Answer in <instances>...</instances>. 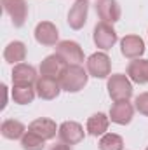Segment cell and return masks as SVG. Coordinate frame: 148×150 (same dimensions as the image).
I'll use <instances>...</instances> for the list:
<instances>
[{"label": "cell", "mask_w": 148, "mask_h": 150, "mask_svg": "<svg viewBox=\"0 0 148 150\" xmlns=\"http://www.w3.org/2000/svg\"><path fill=\"white\" fill-rule=\"evenodd\" d=\"M127 77L136 84H148V59H132L127 67Z\"/></svg>", "instance_id": "e0dca14e"}, {"label": "cell", "mask_w": 148, "mask_h": 150, "mask_svg": "<svg viewBox=\"0 0 148 150\" xmlns=\"http://www.w3.org/2000/svg\"><path fill=\"white\" fill-rule=\"evenodd\" d=\"M56 52L66 59L68 65H80L84 61V51L73 40H61L56 45Z\"/></svg>", "instance_id": "ba28073f"}, {"label": "cell", "mask_w": 148, "mask_h": 150, "mask_svg": "<svg viewBox=\"0 0 148 150\" xmlns=\"http://www.w3.org/2000/svg\"><path fill=\"white\" fill-rule=\"evenodd\" d=\"M87 72L89 75L96 77V79H106L111 72V61L108 54L105 52H94L87 58Z\"/></svg>", "instance_id": "277c9868"}, {"label": "cell", "mask_w": 148, "mask_h": 150, "mask_svg": "<svg viewBox=\"0 0 148 150\" xmlns=\"http://www.w3.org/2000/svg\"><path fill=\"white\" fill-rule=\"evenodd\" d=\"M37 80V70L28 63H19L12 68V84L14 86H35Z\"/></svg>", "instance_id": "8fae6325"}, {"label": "cell", "mask_w": 148, "mask_h": 150, "mask_svg": "<svg viewBox=\"0 0 148 150\" xmlns=\"http://www.w3.org/2000/svg\"><path fill=\"white\" fill-rule=\"evenodd\" d=\"M87 79H89V72L84 70V67L68 65V68L59 79V84H61V89H65L68 93H78L87 84Z\"/></svg>", "instance_id": "6da1fadb"}, {"label": "cell", "mask_w": 148, "mask_h": 150, "mask_svg": "<svg viewBox=\"0 0 148 150\" xmlns=\"http://www.w3.org/2000/svg\"><path fill=\"white\" fill-rule=\"evenodd\" d=\"M94 44L99 47V49H103V51H108L111 49L113 45H115V42H117V32L113 30V26H111L110 23H105V21H99L96 26H94Z\"/></svg>", "instance_id": "5b68a950"}, {"label": "cell", "mask_w": 148, "mask_h": 150, "mask_svg": "<svg viewBox=\"0 0 148 150\" xmlns=\"http://www.w3.org/2000/svg\"><path fill=\"white\" fill-rule=\"evenodd\" d=\"M25 58H26V45L23 42H19V40L11 42L4 49V59L7 63H11V65H14V63L19 65V63L25 61Z\"/></svg>", "instance_id": "ac0fdd59"}, {"label": "cell", "mask_w": 148, "mask_h": 150, "mask_svg": "<svg viewBox=\"0 0 148 150\" xmlns=\"http://www.w3.org/2000/svg\"><path fill=\"white\" fill-rule=\"evenodd\" d=\"M2 5L16 28L25 25V21L28 18V5L25 0H2Z\"/></svg>", "instance_id": "8992f818"}, {"label": "cell", "mask_w": 148, "mask_h": 150, "mask_svg": "<svg viewBox=\"0 0 148 150\" xmlns=\"http://www.w3.org/2000/svg\"><path fill=\"white\" fill-rule=\"evenodd\" d=\"M108 124H110V119L105 113H94L87 119V133L91 136H103L108 129Z\"/></svg>", "instance_id": "d6986e66"}, {"label": "cell", "mask_w": 148, "mask_h": 150, "mask_svg": "<svg viewBox=\"0 0 148 150\" xmlns=\"http://www.w3.org/2000/svg\"><path fill=\"white\" fill-rule=\"evenodd\" d=\"M35 91H37V96H40L42 100H54L61 93V84L56 79L40 77L35 84Z\"/></svg>", "instance_id": "5bb4252c"}, {"label": "cell", "mask_w": 148, "mask_h": 150, "mask_svg": "<svg viewBox=\"0 0 148 150\" xmlns=\"http://www.w3.org/2000/svg\"><path fill=\"white\" fill-rule=\"evenodd\" d=\"M87 12H89V0H77L68 12V25L73 30H80L87 21Z\"/></svg>", "instance_id": "9a60e30c"}, {"label": "cell", "mask_w": 148, "mask_h": 150, "mask_svg": "<svg viewBox=\"0 0 148 150\" xmlns=\"http://www.w3.org/2000/svg\"><path fill=\"white\" fill-rule=\"evenodd\" d=\"M120 52L127 59H140L145 52V42L138 35H125L120 40Z\"/></svg>", "instance_id": "30bf717a"}, {"label": "cell", "mask_w": 148, "mask_h": 150, "mask_svg": "<svg viewBox=\"0 0 148 150\" xmlns=\"http://www.w3.org/2000/svg\"><path fill=\"white\" fill-rule=\"evenodd\" d=\"M0 131H2V136L7 140H21L26 133V127L23 122H19L16 119H7V120H4Z\"/></svg>", "instance_id": "ffe728a7"}, {"label": "cell", "mask_w": 148, "mask_h": 150, "mask_svg": "<svg viewBox=\"0 0 148 150\" xmlns=\"http://www.w3.org/2000/svg\"><path fill=\"white\" fill-rule=\"evenodd\" d=\"M124 140L115 133H105L99 140V150H122Z\"/></svg>", "instance_id": "603a6c76"}, {"label": "cell", "mask_w": 148, "mask_h": 150, "mask_svg": "<svg viewBox=\"0 0 148 150\" xmlns=\"http://www.w3.org/2000/svg\"><path fill=\"white\" fill-rule=\"evenodd\" d=\"M134 117V107L129 103V100L125 101H115L110 108V119L111 122L115 124H120V126H125L132 120Z\"/></svg>", "instance_id": "4fadbf2b"}, {"label": "cell", "mask_w": 148, "mask_h": 150, "mask_svg": "<svg viewBox=\"0 0 148 150\" xmlns=\"http://www.w3.org/2000/svg\"><path fill=\"white\" fill-rule=\"evenodd\" d=\"M96 14L99 16L101 21L113 25L120 19L122 11H120V5L117 0H98L96 2Z\"/></svg>", "instance_id": "9c48e42d"}, {"label": "cell", "mask_w": 148, "mask_h": 150, "mask_svg": "<svg viewBox=\"0 0 148 150\" xmlns=\"http://www.w3.org/2000/svg\"><path fill=\"white\" fill-rule=\"evenodd\" d=\"M2 91H4V101H2V108H5V105H7V87H5V86H2Z\"/></svg>", "instance_id": "484cf974"}, {"label": "cell", "mask_w": 148, "mask_h": 150, "mask_svg": "<svg viewBox=\"0 0 148 150\" xmlns=\"http://www.w3.org/2000/svg\"><path fill=\"white\" fill-rule=\"evenodd\" d=\"M51 150H72V149H70V145H66V143H63V142H61V143L52 145V147H51Z\"/></svg>", "instance_id": "d4e9b609"}, {"label": "cell", "mask_w": 148, "mask_h": 150, "mask_svg": "<svg viewBox=\"0 0 148 150\" xmlns=\"http://www.w3.org/2000/svg\"><path fill=\"white\" fill-rule=\"evenodd\" d=\"M30 131H33L35 134H38L40 138H44L45 142L47 140H52L56 136V133L59 131V127H56V122L52 119H45V117H40L35 119L30 126H28Z\"/></svg>", "instance_id": "2e32d148"}, {"label": "cell", "mask_w": 148, "mask_h": 150, "mask_svg": "<svg viewBox=\"0 0 148 150\" xmlns=\"http://www.w3.org/2000/svg\"><path fill=\"white\" fill-rule=\"evenodd\" d=\"M108 94L113 101H125L132 96V84L124 74H113L108 79Z\"/></svg>", "instance_id": "7a4b0ae2"}, {"label": "cell", "mask_w": 148, "mask_h": 150, "mask_svg": "<svg viewBox=\"0 0 148 150\" xmlns=\"http://www.w3.org/2000/svg\"><path fill=\"white\" fill-rule=\"evenodd\" d=\"M21 147L23 150H44L45 147V140L40 138L38 134H35L33 131H26L25 136L21 138Z\"/></svg>", "instance_id": "7402d4cb"}, {"label": "cell", "mask_w": 148, "mask_h": 150, "mask_svg": "<svg viewBox=\"0 0 148 150\" xmlns=\"http://www.w3.org/2000/svg\"><path fill=\"white\" fill-rule=\"evenodd\" d=\"M147 150H148V149H147Z\"/></svg>", "instance_id": "4316f807"}, {"label": "cell", "mask_w": 148, "mask_h": 150, "mask_svg": "<svg viewBox=\"0 0 148 150\" xmlns=\"http://www.w3.org/2000/svg\"><path fill=\"white\" fill-rule=\"evenodd\" d=\"M37 96L33 86H14L12 87V100L18 105H30Z\"/></svg>", "instance_id": "44dd1931"}, {"label": "cell", "mask_w": 148, "mask_h": 150, "mask_svg": "<svg viewBox=\"0 0 148 150\" xmlns=\"http://www.w3.org/2000/svg\"><path fill=\"white\" fill-rule=\"evenodd\" d=\"M134 108L140 113H143V115L148 117V93H141V94L136 96V100H134Z\"/></svg>", "instance_id": "cb8c5ba5"}, {"label": "cell", "mask_w": 148, "mask_h": 150, "mask_svg": "<svg viewBox=\"0 0 148 150\" xmlns=\"http://www.w3.org/2000/svg\"><path fill=\"white\" fill-rule=\"evenodd\" d=\"M58 136L63 143L66 145H77L84 140L85 133H84V127L78 124V122H73V120H66L59 126V131H58Z\"/></svg>", "instance_id": "52a82bcc"}, {"label": "cell", "mask_w": 148, "mask_h": 150, "mask_svg": "<svg viewBox=\"0 0 148 150\" xmlns=\"http://www.w3.org/2000/svg\"><path fill=\"white\" fill-rule=\"evenodd\" d=\"M66 68H68L66 59L63 56H59L58 52H54V54H49L47 58H44V61L40 63V75L59 80Z\"/></svg>", "instance_id": "3957f363"}, {"label": "cell", "mask_w": 148, "mask_h": 150, "mask_svg": "<svg viewBox=\"0 0 148 150\" xmlns=\"http://www.w3.org/2000/svg\"><path fill=\"white\" fill-rule=\"evenodd\" d=\"M59 38V32L58 28L51 23V21H42L35 26V40L42 45H58V40Z\"/></svg>", "instance_id": "7c38bea8"}]
</instances>
